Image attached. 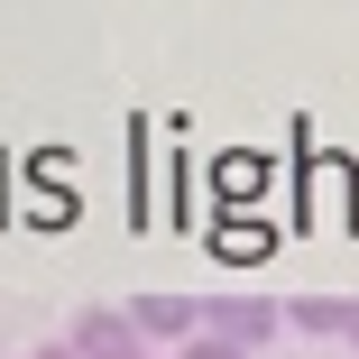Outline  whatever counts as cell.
I'll return each mask as SVG.
<instances>
[{
	"instance_id": "obj_2",
	"label": "cell",
	"mask_w": 359,
	"mask_h": 359,
	"mask_svg": "<svg viewBox=\"0 0 359 359\" xmlns=\"http://www.w3.org/2000/svg\"><path fill=\"white\" fill-rule=\"evenodd\" d=\"M74 359H148V332L129 323V304H83L74 313Z\"/></svg>"
},
{
	"instance_id": "obj_4",
	"label": "cell",
	"mask_w": 359,
	"mask_h": 359,
	"mask_svg": "<svg viewBox=\"0 0 359 359\" xmlns=\"http://www.w3.org/2000/svg\"><path fill=\"white\" fill-rule=\"evenodd\" d=\"M285 323H295V332H323V341H350V304H341V295H304V304H285Z\"/></svg>"
},
{
	"instance_id": "obj_3",
	"label": "cell",
	"mask_w": 359,
	"mask_h": 359,
	"mask_svg": "<svg viewBox=\"0 0 359 359\" xmlns=\"http://www.w3.org/2000/svg\"><path fill=\"white\" fill-rule=\"evenodd\" d=\"M129 323L148 332V350H157V341H175V350H194V341H203V304H194V295H138V304H129Z\"/></svg>"
},
{
	"instance_id": "obj_6",
	"label": "cell",
	"mask_w": 359,
	"mask_h": 359,
	"mask_svg": "<svg viewBox=\"0 0 359 359\" xmlns=\"http://www.w3.org/2000/svg\"><path fill=\"white\" fill-rule=\"evenodd\" d=\"M37 359H74V341H55V350H37Z\"/></svg>"
},
{
	"instance_id": "obj_7",
	"label": "cell",
	"mask_w": 359,
	"mask_h": 359,
	"mask_svg": "<svg viewBox=\"0 0 359 359\" xmlns=\"http://www.w3.org/2000/svg\"><path fill=\"white\" fill-rule=\"evenodd\" d=\"M350 350H359V304H350Z\"/></svg>"
},
{
	"instance_id": "obj_1",
	"label": "cell",
	"mask_w": 359,
	"mask_h": 359,
	"mask_svg": "<svg viewBox=\"0 0 359 359\" xmlns=\"http://www.w3.org/2000/svg\"><path fill=\"white\" fill-rule=\"evenodd\" d=\"M203 332L258 359V350H267V341L285 332V304H267V295H212V304H203Z\"/></svg>"
},
{
	"instance_id": "obj_5",
	"label": "cell",
	"mask_w": 359,
	"mask_h": 359,
	"mask_svg": "<svg viewBox=\"0 0 359 359\" xmlns=\"http://www.w3.org/2000/svg\"><path fill=\"white\" fill-rule=\"evenodd\" d=\"M175 359H249V350H231V341H212V332H203V341H194V350H175Z\"/></svg>"
}]
</instances>
